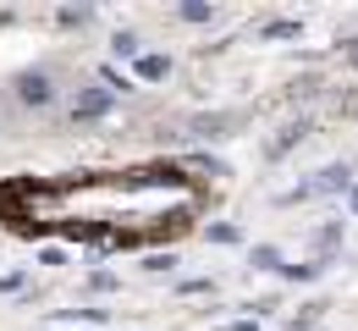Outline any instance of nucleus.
<instances>
[{
    "mask_svg": "<svg viewBox=\"0 0 358 331\" xmlns=\"http://www.w3.org/2000/svg\"><path fill=\"white\" fill-rule=\"evenodd\" d=\"M226 127H237V116H199V122H193L199 139H221Z\"/></svg>",
    "mask_w": 358,
    "mask_h": 331,
    "instance_id": "obj_4",
    "label": "nucleus"
},
{
    "mask_svg": "<svg viewBox=\"0 0 358 331\" xmlns=\"http://www.w3.org/2000/svg\"><path fill=\"white\" fill-rule=\"evenodd\" d=\"M254 265H259V271H281V260H275L270 248H254Z\"/></svg>",
    "mask_w": 358,
    "mask_h": 331,
    "instance_id": "obj_8",
    "label": "nucleus"
},
{
    "mask_svg": "<svg viewBox=\"0 0 358 331\" xmlns=\"http://www.w3.org/2000/svg\"><path fill=\"white\" fill-rule=\"evenodd\" d=\"M110 111V94L105 89H83V94L72 99V122H89V116H105Z\"/></svg>",
    "mask_w": 358,
    "mask_h": 331,
    "instance_id": "obj_2",
    "label": "nucleus"
},
{
    "mask_svg": "<svg viewBox=\"0 0 358 331\" xmlns=\"http://www.w3.org/2000/svg\"><path fill=\"white\" fill-rule=\"evenodd\" d=\"M50 99H55V83L45 72H22L17 78V105H50Z\"/></svg>",
    "mask_w": 358,
    "mask_h": 331,
    "instance_id": "obj_1",
    "label": "nucleus"
},
{
    "mask_svg": "<svg viewBox=\"0 0 358 331\" xmlns=\"http://www.w3.org/2000/svg\"><path fill=\"white\" fill-rule=\"evenodd\" d=\"M182 17H187V22H204V17H210V6H204V0H187V6H182Z\"/></svg>",
    "mask_w": 358,
    "mask_h": 331,
    "instance_id": "obj_7",
    "label": "nucleus"
},
{
    "mask_svg": "<svg viewBox=\"0 0 358 331\" xmlns=\"http://www.w3.org/2000/svg\"><path fill=\"white\" fill-rule=\"evenodd\" d=\"M138 72H143V78H166L171 61H166V55H149V61H138Z\"/></svg>",
    "mask_w": 358,
    "mask_h": 331,
    "instance_id": "obj_5",
    "label": "nucleus"
},
{
    "mask_svg": "<svg viewBox=\"0 0 358 331\" xmlns=\"http://www.w3.org/2000/svg\"><path fill=\"white\" fill-rule=\"evenodd\" d=\"M303 133H309V127H303V122H298V127H292V133H281V139L270 143V155H287V149H292V143L303 139Z\"/></svg>",
    "mask_w": 358,
    "mask_h": 331,
    "instance_id": "obj_6",
    "label": "nucleus"
},
{
    "mask_svg": "<svg viewBox=\"0 0 358 331\" xmlns=\"http://www.w3.org/2000/svg\"><path fill=\"white\" fill-rule=\"evenodd\" d=\"M348 204H353V210H358V188H348Z\"/></svg>",
    "mask_w": 358,
    "mask_h": 331,
    "instance_id": "obj_10",
    "label": "nucleus"
},
{
    "mask_svg": "<svg viewBox=\"0 0 358 331\" xmlns=\"http://www.w3.org/2000/svg\"><path fill=\"white\" fill-rule=\"evenodd\" d=\"M309 188H320V193H342V188H348V166H325V171L309 183Z\"/></svg>",
    "mask_w": 358,
    "mask_h": 331,
    "instance_id": "obj_3",
    "label": "nucleus"
},
{
    "mask_svg": "<svg viewBox=\"0 0 358 331\" xmlns=\"http://www.w3.org/2000/svg\"><path fill=\"white\" fill-rule=\"evenodd\" d=\"M116 55H138V39H133V34H116Z\"/></svg>",
    "mask_w": 358,
    "mask_h": 331,
    "instance_id": "obj_9",
    "label": "nucleus"
}]
</instances>
